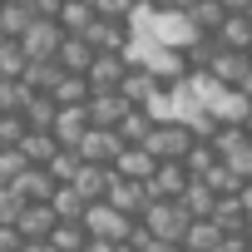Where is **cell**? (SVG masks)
<instances>
[{"mask_svg": "<svg viewBox=\"0 0 252 252\" xmlns=\"http://www.w3.org/2000/svg\"><path fill=\"white\" fill-rule=\"evenodd\" d=\"M193 129H188V119H158L154 124V134H149V154L158 158V163H183L188 154H193Z\"/></svg>", "mask_w": 252, "mask_h": 252, "instance_id": "6da1fadb", "label": "cell"}, {"mask_svg": "<svg viewBox=\"0 0 252 252\" xmlns=\"http://www.w3.org/2000/svg\"><path fill=\"white\" fill-rule=\"evenodd\" d=\"M114 183H119V168H99V163H84V168H79V178H74L69 188H74V193H79V198L94 208V203H109Z\"/></svg>", "mask_w": 252, "mask_h": 252, "instance_id": "30bf717a", "label": "cell"}, {"mask_svg": "<svg viewBox=\"0 0 252 252\" xmlns=\"http://www.w3.org/2000/svg\"><path fill=\"white\" fill-rule=\"evenodd\" d=\"M183 163H188L193 178H208L213 168H222V154H218V144H193V154H188Z\"/></svg>", "mask_w": 252, "mask_h": 252, "instance_id": "d590c367", "label": "cell"}, {"mask_svg": "<svg viewBox=\"0 0 252 252\" xmlns=\"http://www.w3.org/2000/svg\"><path fill=\"white\" fill-rule=\"evenodd\" d=\"M25 5H30V0H25Z\"/></svg>", "mask_w": 252, "mask_h": 252, "instance_id": "f907efd6", "label": "cell"}, {"mask_svg": "<svg viewBox=\"0 0 252 252\" xmlns=\"http://www.w3.org/2000/svg\"><path fill=\"white\" fill-rule=\"evenodd\" d=\"M149 5H154V10H163V15H188L198 0H149Z\"/></svg>", "mask_w": 252, "mask_h": 252, "instance_id": "60d3db41", "label": "cell"}, {"mask_svg": "<svg viewBox=\"0 0 252 252\" xmlns=\"http://www.w3.org/2000/svg\"><path fill=\"white\" fill-rule=\"evenodd\" d=\"M124 149H129V144H124V134H119V129H89V134H84V144H79L74 154H79L84 163H99V168H119Z\"/></svg>", "mask_w": 252, "mask_h": 252, "instance_id": "277c9868", "label": "cell"}, {"mask_svg": "<svg viewBox=\"0 0 252 252\" xmlns=\"http://www.w3.org/2000/svg\"><path fill=\"white\" fill-rule=\"evenodd\" d=\"M242 94H247V99H252V74H247V84H242Z\"/></svg>", "mask_w": 252, "mask_h": 252, "instance_id": "7dc6e473", "label": "cell"}, {"mask_svg": "<svg viewBox=\"0 0 252 252\" xmlns=\"http://www.w3.org/2000/svg\"><path fill=\"white\" fill-rule=\"evenodd\" d=\"M99 55H129L134 45H139V35H134V25L129 20H94V30L84 35Z\"/></svg>", "mask_w": 252, "mask_h": 252, "instance_id": "8992f818", "label": "cell"}, {"mask_svg": "<svg viewBox=\"0 0 252 252\" xmlns=\"http://www.w3.org/2000/svg\"><path fill=\"white\" fill-rule=\"evenodd\" d=\"M183 247H188V252H218V247H222V227H218L213 218H198V222L188 227Z\"/></svg>", "mask_w": 252, "mask_h": 252, "instance_id": "4316f807", "label": "cell"}, {"mask_svg": "<svg viewBox=\"0 0 252 252\" xmlns=\"http://www.w3.org/2000/svg\"><path fill=\"white\" fill-rule=\"evenodd\" d=\"M20 154H25V163H30V168H50V163L64 154V144H60L55 134H40V129H30V139L20 144Z\"/></svg>", "mask_w": 252, "mask_h": 252, "instance_id": "e0dca14e", "label": "cell"}, {"mask_svg": "<svg viewBox=\"0 0 252 252\" xmlns=\"http://www.w3.org/2000/svg\"><path fill=\"white\" fill-rule=\"evenodd\" d=\"M25 124H30V129H40V134H55V124H60V99H55V94H30Z\"/></svg>", "mask_w": 252, "mask_h": 252, "instance_id": "7402d4cb", "label": "cell"}, {"mask_svg": "<svg viewBox=\"0 0 252 252\" xmlns=\"http://www.w3.org/2000/svg\"><path fill=\"white\" fill-rule=\"evenodd\" d=\"M109 203L119 208V213H129V218H144L149 213V183H134V178H119L114 183V193H109Z\"/></svg>", "mask_w": 252, "mask_h": 252, "instance_id": "2e32d148", "label": "cell"}, {"mask_svg": "<svg viewBox=\"0 0 252 252\" xmlns=\"http://www.w3.org/2000/svg\"><path fill=\"white\" fill-rule=\"evenodd\" d=\"M154 124H158V119H154L149 109H134L129 119H124V129H119V134H124V144H129V149H144L149 134H154Z\"/></svg>", "mask_w": 252, "mask_h": 252, "instance_id": "f1b7e54d", "label": "cell"}, {"mask_svg": "<svg viewBox=\"0 0 252 252\" xmlns=\"http://www.w3.org/2000/svg\"><path fill=\"white\" fill-rule=\"evenodd\" d=\"M149 35H154L163 50H183V55L203 40V35H198V25H193L188 15H163V10L154 15V30H149Z\"/></svg>", "mask_w": 252, "mask_h": 252, "instance_id": "5b68a950", "label": "cell"}, {"mask_svg": "<svg viewBox=\"0 0 252 252\" xmlns=\"http://www.w3.org/2000/svg\"><path fill=\"white\" fill-rule=\"evenodd\" d=\"M30 84L25 79H0V114H25V104H30Z\"/></svg>", "mask_w": 252, "mask_h": 252, "instance_id": "e575fe53", "label": "cell"}, {"mask_svg": "<svg viewBox=\"0 0 252 252\" xmlns=\"http://www.w3.org/2000/svg\"><path fill=\"white\" fill-rule=\"evenodd\" d=\"M89 5H94V0H89Z\"/></svg>", "mask_w": 252, "mask_h": 252, "instance_id": "816d5d0a", "label": "cell"}, {"mask_svg": "<svg viewBox=\"0 0 252 252\" xmlns=\"http://www.w3.org/2000/svg\"><path fill=\"white\" fill-rule=\"evenodd\" d=\"M218 252H252V237L247 232H237V237H222V247Z\"/></svg>", "mask_w": 252, "mask_h": 252, "instance_id": "7bdbcfd3", "label": "cell"}, {"mask_svg": "<svg viewBox=\"0 0 252 252\" xmlns=\"http://www.w3.org/2000/svg\"><path fill=\"white\" fill-rule=\"evenodd\" d=\"M25 168H30L25 154H20V149H5V154H0V188H15V183L25 178Z\"/></svg>", "mask_w": 252, "mask_h": 252, "instance_id": "f35d334b", "label": "cell"}, {"mask_svg": "<svg viewBox=\"0 0 252 252\" xmlns=\"http://www.w3.org/2000/svg\"><path fill=\"white\" fill-rule=\"evenodd\" d=\"M84 252H129V242H104V237H94Z\"/></svg>", "mask_w": 252, "mask_h": 252, "instance_id": "ee69618b", "label": "cell"}, {"mask_svg": "<svg viewBox=\"0 0 252 252\" xmlns=\"http://www.w3.org/2000/svg\"><path fill=\"white\" fill-rule=\"evenodd\" d=\"M5 5H10V0H0V10H5Z\"/></svg>", "mask_w": 252, "mask_h": 252, "instance_id": "c3c4849f", "label": "cell"}, {"mask_svg": "<svg viewBox=\"0 0 252 252\" xmlns=\"http://www.w3.org/2000/svg\"><path fill=\"white\" fill-rule=\"evenodd\" d=\"M25 74H30V55H25V45L5 40V45H0V79H25Z\"/></svg>", "mask_w": 252, "mask_h": 252, "instance_id": "d6a6232c", "label": "cell"}, {"mask_svg": "<svg viewBox=\"0 0 252 252\" xmlns=\"http://www.w3.org/2000/svg\"><path fill=\"white\" fill-rule=\"evenodd\" d=\"M60 188H64V183H60L50 168H25V178H20L10 193H15L20 203H55V193H60Z\"/></svg>", "mask_w": 252, "mask_h": 252, "instance_id": "7c38bea8", "label": "cell"}, {"mask_svg": "<svg viewBox=\"0 0 252 252\" xmlns=\"http://www.w3.org/2000/svg\"><path fill=\"white\" fill-rule=\"evenodd\" d=\"M89 242H94V237H89V227H84V222H60V227H55V237H50V247H55V252H84Z\"/></svg>", "mask_w": 252, "mask_h": 252, "instance_id": "1f68e13d", "label": "cell"}, {"mask_svg": "<svg viewBox=\"0 0 252 252\" xmlns=\"http://www.w3.org/2000/svg\"><path fill=\"white\" fill-rule=\"evenodd\" d=\"M40 15H35V5H25V0H10V5L5 10H0V35H5V40H25L30 35V25H35Z\"/></svg>", "mask_w": 252, "mask_h": 252, "instance_id": "d6986e66", "label": "cell"}, {"mask_svg": "<svg viewBox=\"0 0 252 252\" xmlns=\"http://www.w3.org/2000/svg\"><path fill=\"white\" fill-rule=\"evenodd\" d=\"M55 213L64 218V222H84V213H89V203L74 193V188H60L55 193Z\"/></svg>", "mask_w": 252, "mask_h": 252, "instance_id": "74e56055", "label": "cell"}, {"mask_svg": "<svg viewBox=\"0 0 252 252\" xmlns=\"http://www.w3.org/2000/svg\"><path fill=\"white\" fill-rule=\"evenodd\" d=\"M158 173V158L149 154V149H124V158H119V178H134V183H149Z\"/></svg>", "mask_w": 252, "mask_h": 252, "instance_id": "cb8c5ba5", "label": "cell"}, {"mask_svg": "<svg viewBox=\"0 0 252 252\" xmlns=\"http://www.w3.org/2000/svg\"><path fill=\"white\" fill-rule=\"evenodd\" d=\"M247 15H252V10H247Z\"/></svg>", "mask_w": 252, "mask_h": 252, "instance_id": "db71d44e", "label": "cell"}, {"mask_svg": "<svg viewBox=\"0 0 252 252\" xmlns=\"http://www.w3.org/2000/svg\"><path fill=\"white\" fill-rule=\"evenodd\" d=\"M247 134H252V119H247Z\"/></svg>", "mask_w": 252, "mask_h": 252, "instance_id": "681fc988", "label": "cell"}, {"mask_svg": "<svg viewBox=\"0 0 252 252\" xmlns=\"http://www.w3.org/2000/svg\"><path fill=\"white\" fill-rule=\"evenodd\" d=\"M84 109H89V124H94V129H124V119L134 114V104L124 99L119 89H104V94H94Z\"/></svg>", "mask_w": 252, "mask_h": 252, "instance_id": "ba28073f", "label": "cell"}, {"mask_svg": "<svg viewBox=\"0 0 252 252\" xmlns=\"http://www.w3.org/2000/svg\"><path fill=\"white\" fill-rule=\"evenodd\" d=\"M60 79H64L60 60H35V64H30V74H25V84H30L35 94H55V89H60Z\"/></svg>", "mask_w": 252, "mask_h": 252, "instance_id": "83f0119b", "label": "cell"}, {"mask_svg": "<svg viewBox=\"0 0 252 252\" xmlns=\"http://www.w3.org/2000/svg\"><path fill=\"white\" fill-rule=\"evenodd\" d=\"M25 139H30L25 114H0V154H5V149H20Z\"/></svg>", "mask_w": 252, "mask_h": 252, "instance_id": "8d00e7d4", "label": "cell"}, {"mask_svg": "<svg viewBox=\"0 0 252 252\" xmlns=\"http://www.w3.org/2000/svg\"><path fill=\"white\" fill-rule=\"evenodd\" d=\"M84 227H89V237H104V242H129L134 227H139V218L119 213L114 203H94V208L84 213Z\"/></svg>", "mask_w": 252, "mask_h": 252, "instance_id": "3957f363", "label": "cell"}, {"mask_svg": "<svg viewBox=\"0 0 252 252\" xmlns=\"http://www.w3.org/2000/svg\"><path fill=\"white\" fill-rule=\"evenodd\" d=\"M89 129H94V124H89V109H60V124H55V139H60L64 149H79Z\"/></svg>", "mask_w": 252, "mask_h": 252, "instance_id": "44dd1931", "label": "cell"}, {"mask_svg": "<svg viewBox=\"0 0 252 252\" xmlns=\"http://www.w3.org/2000/svg\"><path fill=\"white\" fill-rule=\"evenodd\" d=\"M213 144H218L222 163H242V158H247V149H252V134H247V129H222Z\"/></svg>", "mask_w": 252, "mask_h": 252, "instance_id": "4dcf8cb0", "label": "cell"}, {"mask_svg": "<svg viewBox=\"0 0 252 252\" xmlns=\"http://www.w3.org/2000/svg\"><path fill=\"white\" fill-rule=\"evenodd\" d=\"M60 222H64V218L55 213V203H25V213H20V222H15V227H20V237H25V242H50Z\"/></svg>", "mask_w": 252, "mask_h": 252, "instance_id": "8fae6325", "label": "cell"}, {"mask_svg": "<svg viewBox=\"0 0 252 252\" xmlns=\"http://www.w3.org/2000/svg\"><path fill=\"white\" fill-rule=\"evenodd\" d=\"M188 188H193L188 163H158V173L149 178V198H154V203H183Z\"/></svg>", "mask_w": 252, "mask_h": 252, "instance_id": "52a82bcc", "label": "cell"}, {"mask_svg": "<svg viewBox=\"0 0 252 252\" xmlns=\"http://www.w3.org/2000/svg\"><path fill=\"white\" fill-rule=\"evenodd\" d=\"M163 89H168V84H158V79H154L149 69H134L129 79H124V89H119V94H124V99H129L134 109H149V104H154V99H158Z\"/></svg>", "mask_w": 252, "mask_h": 252, "instance_id": "ffe728a7", "label": "cell"}, {"mask_svg": "<svg viewBox=\"0 0 252 252\" xmlns=\"http://www.w3.org/2000/svg\"><path fill=\"white\" fill-rule=\"evenodd\" d=\"M183 208H188L193 218H213V213H218V193H213L203 178H193V188L183 193Z\"/></svg>", "mask_w": 252, "mask_h": 252, "instance_id": "836d02e7", "label": "cell"}, {"mask_svg": "<svg viewBox=\"0 0 252 252\" xmlns=\"http://www.w3.org/2000/svg\"><path fill=\"white\" fill-rule=\"evenodd\" d=\"M94 60H99V50H94L84 35H64V45H60V69H64V74H89Z\"/></svg>", "mask_w": 252, "mask_h": 252, "instance_id": "5bb4252c", "label": "cell"}, {"mask_svg": "<svg viewBox=\"0 0 252 252\" xmlns=\"http://www.w3.org/2000/svg\"><path fill=\"white\" fill-rule=\"evenodd\" d=\"M222 5H227V15H247V10H252V0H222Z\"/></svg>", "mask_w": 252, "mask_h": 252, "instance_id": "f6af8a7d", "label": "cell"}, {"mask_svg": "<svg viewBox=\"0 0 252 252\" xmlns=\"http://www.w3.org/2000/svg\"><path fill=\"white\" fill-rule=\"evenodd\" d=\"M20 252H55V247H50V242H25Z\"/></svg>", "mask_w": 252, "mask_h": 252, "instance_id": "bcb514c9", "label": "cell"}, {"mask_svg": "<svg viewBox=\"0 0 252 252\" xmlns=\"http://www.w3.org/2000/svg\"><path fill=\"white\" fill-rule=\"evenodd\" d=\"M20 45H25L30 64H35V60H60V45H64V25H60V20H35V25H30V35H25Z\"/></svg>", "mask_w": 252, "mask_h": 252, "instance_id": "9c48e42d", "label": "cell"}, {"mask_svg": "<svg viewBox=\"0 0 252 252\" xmlns=\"http://www.w3.org/2000/svg\"><path fill=\"white\" fill-rule=\"evenodd\" d=\"M94 20H99V10L89 5V0H69V5L60 10V25H64V35H89V30H94Z\"/></svg>", "mask_w": 252, "mask_h": 252, "instance_id": "484cf974", "label": "cell"}, {"mask_svg": "<svg viewBox=\"0 0 252 252\" xmlns=\"http://www.w3.org/2000/svg\"><path fill=\"white\" fill-rule=\"evenodd\" d=\"M218 45L237 50V55H252V15H227V25L218 30Z\"/></svg>", "mask_w": 252, "mask_h": 252, "instance_id": "603a6c76", "label": "cell"}, {"mask_svg": "<svg viewBox=\"0 0 252 252\" xmlns=\"http://www.w3.org/2000/svg\"><path fill=\"white\" fill-rule=\"evenodd\" d=\"M139 222H144L158 242H183V237H188V227H193L198 218H193L183 203H149V213H144Z\"/></svg>", "mask_w": 252, "mask_h": 252, "instance_id": "7a4b0ae2", "label": "cell"}, {"mask_svg": "<svg viewBox=\"0 0 252 252\" xmlns=\"http://www.w3.org/2000/svg\"><path fill=\"white\" fill-rule=\"evenodd\" d=\"M213 222L222 227V237L252 232V213H247V203H242V198H218V213H213Z\"/></svg>", "mask_w": 252, "mask_h": 252, "instance_id": "ac0fdd59", "label": "cell"}, {"mask_svg": "<svg viewBox=\"0 0 252 252\" xmlns=\"http://www.w3.org/2000/svg\"><path fill=\"white\" fill-rule=\"evenodd\" d=\"M129 252H134V247H129Z\"/></svg>", "mask_w": 252, "mask_h": 252, "instance_id": "f5cc1de1", "label": "cell"}, {"mask_svg": "<svg viewBox=\"0 0 252 252\" xmlns=\"http://www.w3.org/2000/svg\"><path fill=\"white\" fill-rule=\"evenodd\" d=\"M129 74H134L129 55H99L94 69H89V84H94V94H104V89H124Z\"/></svg>", "mask_w": 252, "mask_h": 252, "instance_id": "4fadbf2b", "label": "cell"}, {"mask_svg": "<svg viewBox=\"0 0 252 252\" xmlns=\"http://www.w3.org/2000/svg\"><path fill=\"white\" fill-rule=\"evenodd\" d=\"M25 247V237H20V227L10 222V227H0V252H20Z\"/></svg>", "mask_w": 252, "mask_h": 252, "instance_id": "b9f144b4", "label": "cell"}, {"mask_svg": "<svg viewBox=\"0 0 252 252\" xmlns=\"http://www.w3.org/2000/svg\"><path fill=\"white\" fill-rule=\"evenodd\" d=\"M203 183H208V188H213L218 198H242V188H247V178H242V173H237L232 163H222V168H213V173H208Z\"/></svg>", "mask_w": 252, "mask_h": 252, "instance_id": "f546056e", "label": "cell"}, {"mask_svg": "<svg viewBox=\"0 0 252 252\" xmlns=\"http://www.w3.org/2000/svg\"><path fill=\"white\" fill-rule=\"evenodd\" d=\"M139 5H144V0H94L99 20H129V15H134Z\"/></svg>", "mask_w": 252, "mask_h": 252, "instance_id": "ab89813d", "label": "cell"}, {"mask_svg": "<svg viewBox=\"0 0 252 252\" xmlns=\"http://www.w3.org/2000/svg\"><path fill=\"white\" fill-rule=\"evenodd\" d=\"M218 84H227V89H242L247 84V74H252V55H237V50H222L218 60H213V69H208Z\"/></svg>", "mask_w": 252, "mask_h": 252, "instance_id": "9a60e30c", "label": "cell"}, {"mask_svg": "<svg viewBox=\"0 0 252 252\" xmlns=\"http://www.w3.org/2000/svg\"><path fill=\"white\" fill-rule=\"evenodd\" d=\"M188 20L198 25V35H213L218 40V30L227 25V5H222V0H198V5L188 10Z\"/></svg>", "mask_w": 252, "mask_h": 252, "instance_id": "d4e9b609", "label": "cell"}]
</instances>
